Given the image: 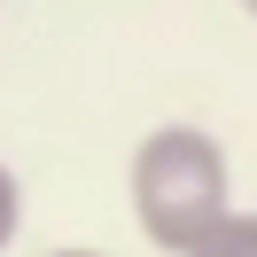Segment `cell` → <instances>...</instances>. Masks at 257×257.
I'll list each match as a JSON object with an SVG mask.
<instances>
[{
  "instance_id": "obj_1",
  "label": "cell",
  "mask_w": 257,
  "mask_h": 257,
  "mask_svg": "<svg viewBox=\"0 0 257 257\" xmlns=\"http://www.w3.org/2000/svg\"><path fill=\"white\" fill-rule=\"evenodd\" d=\"M125 203L133 226H141L156 249L187 257L210 226L234 210V164H226V141L203 125H148L133 141L125 164Z\"/></svg>"
},
{
  "instance_id": "obj_5",
  "label": "cell",
  "mask_w": 257,
  "mask_h": 257,
  "mask_svg": "<svg viewBox=\"0 0 257 257\" xmlns=\"http://www.w3.org/2000/svg\"><path fill=\"white\" fill-rule=\"evenodd\" d=\"M234 8H241V16H249V24H257V0H234Z\"/></svg>"
},
{
  "instance_id": "obj_4",
  "label": "cell",
  "mask_w": 257,
  "mask_h": 257,
  "mask_svg": "<svg viewBox=\"0 0 257 257\" xmlns=\"http://www.w3.org/2000/svg\"><path fill=\"white\" fill-rule=\"evenodd\" d=\"M47 257H109V249H47Z\"/></svg>"
},
{
  "instance_id": "obj_3",
  "label": "cell",
  "mask_w": 257,
  "mask_h": 257,
  "mask_svg": "<svg viewBox=\"0 0 257 257\" xmlns=\"http://www.w3.org/2000/svg\"><path fill=\"white\" fill-rule=\"evenodd\" d=\"M16 234H24V179L0 164V249H8Z\"/></svg>"
},
{
  "instance_id": "obj_2",
  "label": "cell",
  "mask_w": 257,
  "mask_h": 257,
  "mask_svg": "<svg viewBox=\"0 0 257 257\" xmlns=\"http://www.w3.org/2000/svg\"><path fill=\"white\" fill-rule=\"evenodd\" d=\"M187 257H257V210H241V203H234V210H226V218L210 226V234L195 241Z\"/></svg>"
}]
</instances>
